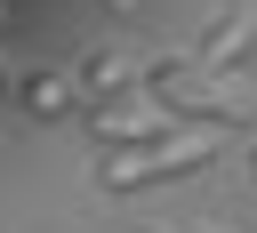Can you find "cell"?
Here are the masks:
<instances>
[{
	"instance_id": "6da1fadb",
	"label": "cell",
	"mask_w": 257,
	"mask_h": 233,
	"mask_svg": "<svg viewBox=\"0 0 257 233\" xmlns=\"http://www.w3.org/2000/svg\"><path fill=\"white\" fill-rule=\"evenodd\" d=\"M145 96H153L169 121H193L201 137L249 129V88H233V80H201V64H193V56H153Z\"/></svg>"
},
{
	"instance_id": "7a4b0ae2",
	"label": "cell",
	"mask_w": 257,
	"mask_h": 233,
	"mask_svg": "<svg viewBox=\"0 0 257 233\" xmlns=\"http://www.w3.org/2000/svg\"><path fill=\"white\" fill-rule=\"evenodd\" d=\"M217 153H225V137L185 129L169 153H104V161H96V185H104V193H153V185H169V177H201Z\"/></svg>"
},
{
	"instance_id": "3957f363",
	"label": "cell",
	"mask_w": 257,
	"mask_h": 233,
	"mask_svg": "<svg viewBox=\"0 0 257 233\" xmlns=\"http://www.w3.org/2000/svg\"><path fill=\"white\" fill-rule=\"evenodd\" d=\"M88 129L104 153H169L185 129L153 104V96H128V104H88Z\"/></svg>"
},
{
	"instance_id": "277c9868",
	"label": "cell",
	"mask_w": 257,
	"mask_h": 233,
	"mask_svg": "<svg viewBox=\"0 0 257 233\" xmlns=\"http://www.w3.org/2000/svg\"><path fill=\"white\" fill-rule=\"evenodd\" d=\"M145 72H153V64H137L128 48H112V40H104V48H88V56H80V72H72V80H80L88 96L128 104V96H145Z\"/></svg>"
},
{
	"instance_id": "5b68a950",
	"label": "cell",
	"mask_w": 257,
	"mask_h": 233,
	"mask_svg": "<svg viewBox=\"0 0 257 233\" xmlns=\"http://www.w3.org/2000/svg\"><path fill=\"white\" fill-rule=\"evenodd\" d=\"M249 48H257V16H249V8H241V16H233V8H217V16H209V32L193 40V64H209V72H233Z\"/></svg>"
},
{
	"instance_id": "8992f818",
	"label": "cell",
	"mask_w": 257,
	"mask_h": 233,
	"mask_svg": "<svg viewBox=\"0 0 257 233\" xmlns=\"http://www.w3.org/2000/svg\"><path fill=\"white\" fill-rule=\"evenodd\" d=\"M16 96H24V112H32V121H64V112L80 104V80H72V72H24V80H16Z\"/></svg>"
},
{
	"instance_id": "52a82bcc",
	"label": "cell",
	"mask_w": 257,
	"mask_h": 233,
	"mask_svg": "<svg viewBox=\"0 0 257 233\" xmlns=\"http://www.w3.org/2000/svg\"><path fill=\"white\" fill-rule=\"evenodd\" d=\"M241 169H249V177H257V137H249V145H241Z\"/></svg>"
},
{
	"instance_id": "ba28073f",
	"label": "cell",
	"mask_w": 257,
	"mask_h": 233,
	"mask_svg": "<svg viewBox=\"0 0 257 233\" xmlns=\"http://www.w3.org/2000/svg\"><path fill=\"white\" fill-rule=\"evenodd\" d=\"M112 8H128V0H112Z\"/></svg>"
}]
</instances>
